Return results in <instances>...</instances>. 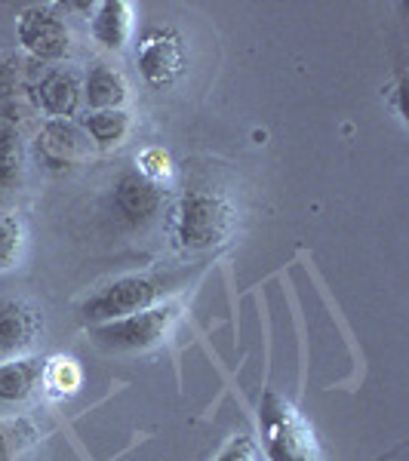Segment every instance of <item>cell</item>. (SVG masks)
Instances as JSON below:
<instances>
[{
    "instance_id": "obj_1",
    "label": "cell",
    "mask_w": 409,
    "mask_h": 461,
    "mask_svg": "<svg viewBox=\"0 0 409 461\" xmlns=\"http://www.w3.org/2000/svg\"><path fill=\"white\" fill-rule=\"evenodd\" d=\"M259 430L268 461H323L311 425L274 388H268L259 403Z\"/></svg>"
},
{
    "instance_id": "obj_2",
    "label": "cell",
    "mask_w": 409,
    "mask_h": 461,
    "mask_svg": "<svg viewBox=\"0 0 409 461\" xmlns=\"http://www.w3.org/2000/svg\"><path fill=\"white\" fill-rule=\"evenodd\" d=\"M237 210L215 191H188L176 206V240L185 249H213L232 237Z\"/></svg>"
},
{
    "instance_id": "obj_3",
    "label": "cell",
    "mask_w": 409,
    "mask_h": 461,
    "mask_svg": "<svg viewBox=\"0 0 409 461\" xmlns=\"http://www.w3.org/2000/svg\"><path fill=\"white\" fill-rule=\"evenodd\" d=\"M178 320V304H154L139 314L111 320V323L89 326V336L99 341L108 351H148V348L160 345L169 336V330Z\"/></svg>"
},
{
    "instance_id": "obj_4",
    "label": "cell",
    "mask_w": 409,
    "mask_h": 461,
    "mask_svg": "<svg viewBox=\"0 0 409 461\" xmlns=\"http://www.w3.org/2000/svg\"><path fill=\"white\" fill-rule=\"evenodd\" d=\"M163 293H167V289L154 277H121V280H114V284L102 286L99 293L89 295V299L80 304V317L93 326L111 323V320L139 314V311L160 304Z\"/></svg>"
},
{
    "instance_id": "obj_5",
    "label": "cell",
    "mask_w": 409,
    "mask_h": 461,
    "mask_svg": "<svg viewBox=\"0 0 409 461\" xmlns=\"http://www.w3.org/2000/svg\"><path fill=\"white\" fill-rule=\"evenodd\" d=\"M136 65L148 86H154V89L173 86L185 71L182 37H178L173 28H148L142 34V41H139Z\"/></svg>"
},
{
    "instance_id": "obj_6",
    "label": "cell",
    "mask_w": 409,
    "mask_h": 461,
    "mask_svg": "<svg viewBox=\"0 0 409 461\" xmlns=\"http://www.w3.org/2000/svg\"><path fill=\"white\" fill-rule=\"evenodd\" d=\"M19 43L25 53L34 56V62H59L71 50V32L59 13L50 6H28L19 13L16 22Z\"/></svg>"
},
{
    "instance_id": "obj_7",
    "label": "cell",
    "mask_w": 409,
    "mask_h": 461,
    "mask_svg": "<svg viewBox=\"0 0 409 461\" xmlns=\"http://www.w3.org/2000/svg\"><path fill=\"white\" fill-rule=\"evenodd\" d=\"M34 151L50 169H74L93 158V139L71 121H50L37 132Z\"/></svg>"
},
{
    "instance_id": "obj_8",
    "label": "cell",
    "mask_w": 409,
    "mask_h": 461,
    "mask_svg": "<svg viewBox=\"0 0 409 461\" xmlns=\"http://www.w3.org/2000/svg\"><path fill=\"white\" fill-rule=\"evenodd\" d=\"M34 84L37 68L32 59H22L16 53L0 59V117H4V123L13 126L32 114Z\"/></svg>"
},
{
    "instance_id": "obj_9",
    "label": "cell",
    "mask_w": 409,
    "mask_h": 461,
    "mask_svg": "<svg viewBox=\"0 0 409 461\" xmlns=\"http://www.w3.org/2000/svg\"><path fill=\"white\" fill-rule=\"evenodd\" d=\"M80 102H84V84L68 68H53L34 84V108L50 114L53 121H68L77 114Z\"/></svg>"
},
{
    "instance_id": "obj_10",
    "label": "cell",
    "mask_w": 409,
    "mask_h": 461,
    "mask_svg": "<svg viewBox=\"0 0 409 461\" xmlns=\"http://www.w3.org/2000/svg\"><path fill=\"white\" fill-rule=\"evenodd\" d=\"M114 203L130 225H145L163 206V191L154 178L142 176L139 169H130L114 182Z\"/></svg>"
},
{
    "instance_id": "obj_11",
    "label": "cell",
    "mask_w": 409,
    "mask_h": 461,
    "mask_svg": "<svg viewBox=\"0 0 409 461\" xmlns=\"http://www.w3.org/2000/svg\"><path fill=\"white\" fill-rule=\"evenodd\" d=\"M47 360L43 357H16L0 363V406H19L43 384Z\"/></svg>"
},
{
    "instance_id": "obj_12",
    "label": "cell",
    "mask_w": 409,
    "mask_h": 461,
    "mask_svg": "<svg viewBox=\"0 0 409 461\" xmlns=\"http://www.w3.org/2000/svg\"><path fill=\"white\" fill-rule=\"evenodd\" d=\"M89 32L105 50H123L132 37V6L126 0H102L89 10Z\"/></svg>"
},
{
    "instance_id": "obj_13",
    "label": "cell",
    "mask_w": 409,
    "mask_h": 461,
    "mask_svg": "<svg viewBox=\"0 0 409 461\" xmlns=\"http://www.w3.org/2000/svg\"><path fill=\"white\" fill-rule=\"evenodd\" d=\"M41 332V317L32 304L19 299L0 302V354H16L28 348Z\"/></svg>"
},
{
    "instance_id": "obj_14",
    "label": "cell",
    "mask_w": 409,
    "mask_h": 461,
    "mask_svg": "<svg viewBox=\"0 0 409 461\" xmlns=\"http://www.w3.org/2000/svg\"><path fill=\"white\" fill-rule=\"evenodd\" d=\"M84 99L89 102V108L95 111H114L126 102V80L108 65H95L86 74L84 84Z\"/></svg>"
},
{
    "instance_id": "obj_15",
    "label": "cell",
    "mask_w": 409,
    "mask_h": 461,
    "mask_svg": "<svg viewBox=\"0 0 409 461\" xmlns=\"http://www.w3.org/2000/svg\"><path fill=\"white\" fill-rule=\"evenodd\" d=\"M25 178V142L19 130L0 123V191H16Z\"/></svg>"
},
{
    "instance_id": "obj_16",
    "label": "cell",
    "mask_w": 409,
    "mask_h": 461,
    "mask_svg": "<svg viewBox=\"0 0 409 461\" xmlns=\"http://www.w3.org/2000/svg\"><path fill=\"white\" fill-rule=\"evenodd\" d=\"M84 132L93 139V145H99V148L121 145L126 139V132H130V114H126L123 108L93 111L84 121Z\"/></svg>"
},
{
    "instance_id": "obj_17",
    "label": "cell",
    "mask_w": 409,
    "mask_h": 461,
    "mask_svg": "<svg viewBox=\"0 0 409 461\" xmlns=\"http://www.w3.org/2000/svg\"><path fill=\"white\" fill-rule=\"evenodd\" d=\"M37 443V428L28 419H0V461H22Z\"/></svg>"
},
{
    "instance_id": "obj_18",
    "label": "cell",
    "mask_w": 409,
    "mask_h": 461,
    "mask_svg": "<svg viewBox=\"0 0 409 461\" xmlns=\"http://www.w3.org/2000/svg\"><path fill=\"white\" fill-rule=\"evenodd\" d=\"M43 382L62 393H74L80 388V382H84V373H80L77 360H71V357H56V360H47V375H43Z\"/></svg>"
},
{
    "instance_id": "obj_19",
    "label": "cell",
    "mask_w": 409,
    "mask_h": 461,
    "mask_svg": "<svg viewBox=\"0 0 409 461\" xmlns=\"http://www.w3.org/2000/svg\"><path fill=\"white\" fill-rule=\"evenodd\" d=\"M22 225L16 219H0V271H10L13 265L19 262L22 252Z\"/></svg>"
},
{
    "instance_id": "obj_20",
    "label": "cell",
    "mask_w": 409,
    "mask_h": 461,
    "mask_svg": "<svg viewBox=\"0 0 409 461\" xmlns=\"http://www.w3.org/2000/svg\"><path fill=\"white\" fill-rule=\"evenodd\" d=\"M215 461H259V446L252 443L250 437L241 434L219 452V458H215Z\"/></svg>"
},
{
    "instance_id": "obj_21",
    "label": "cell",
    "mask_w": 409,
    "mask_h": 461,
    "mask_svg": "<svg viewBox=\"0 0 409 461\" xmlns=\"http://www.w3.org/2000/svg\"><path fill=\"white\" fill-rule=\"evenodd\" d=\"M142 167H139V173L148 176V178H163V176H169V158H167V151H160V148H151V151H145L142 154Z\"/></svg>"
}]
</instances>
